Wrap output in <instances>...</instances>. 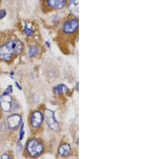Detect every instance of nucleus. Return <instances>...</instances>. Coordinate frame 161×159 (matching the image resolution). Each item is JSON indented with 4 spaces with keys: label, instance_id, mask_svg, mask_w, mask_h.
<instances>
[{
    "label": "nucleus",
    "instance_id": "1",
    "mask_svg": "<svg viewBox=\"0 0 161 159\" xmlns=\"http://www.w3.org/2000/svg\"><path fill=\"white\" fill-rule=\"evenodd\" d=\"M79 27V21L77 17H74L64 21L62 26V31L65 34L71 35L77 32Z\"/></svg>",
    "mask_w": 161,
    "mask_h": 159
},
{
    "label": "nucleus",
    "instance_id": "2",
    "mask_svg": "<svg viewBox=\"0 0 161 159\" xmlns=\"http://www.w3.org/2000/svg\"><path fill=\"white\" fill-rule=\"evenodd\" d=\"M28 154L32 157H37L41 154L44 147L41 143L36 139L30 140L26 145Z\"/></svg>",
    "mask_w": 161,
    "mask_h": 159
},
{
    "label": "nucleus",
    "instance_id": "3",
    "mask_svg": "<svg viewBox=\"0 0 161 159\" xmlns=\"http://www.w3.org/2000/svg\"><path fill=\"white\" fill-rule=\"evenodd\" d=\"M45 121L52 130L56 131L59 129V123L54 116V113L50 109H46L44 113Z\"/></svg>",
    "mask_w": 161,
    "mask_h": 159
},
{
    "label": "nucleus",
    "instance_id": "4",
    "mask_svg": "<svg viewBox=\"0 0 161 159\" xmlns=\"http://www.w3.org/2000/svg\"><path fill=\"white\" fill-rule=\"evenodd\" d=\"M0 107L5 112H9L12 107V98L9 94H4L0 97Z\"/></svg>",
    "mask_w": 161,
    "mask_h": 159
},
{
    "label": "nucleus",
    "instance_id": "5",
    "mask_svg": "<svg viewBox=\"0 0 161 159\" xmlns=\"http://www.w3.org/2000/svg\"><path fill=\"white\" fill-rule=\"evenodd\" d=\"M10 50L14 55L19 54L23 49V45L18 40H12L6 43Z\"/></svg>",
    "mask_w": 161,
    "mask_h": 159
},
{
    "label": "nucleus",
    "instance_id": "6",
    "mask_svg": "<svg viewBox=\"0 0 161 159\" xmlns=\"http://www.w3.org/2000/svg\"><path fill=\"white\" fill-rule=\"evenodd\" d=\"M44 116L39 111L33 112L31 115V124L33 128H37L39 127L43 123Z\"/></svg>",
    "mask_w": 161,
    "mask_h": 159
},
{
    "label": "nucleus",
    "instance_id": "7",
    "mask_svg": "<svg viewBox=\"0 0 161 159\" xmlns=\"http://www.w3.org/2000/svg\"><path fill=\"white\" fill-rule=\"evenodd\" d=\"M7 122L10 128L12 130L16 129L21 123V117L17 114H14L8 118Z\"/></svg>",
    "mask_w": 161,
    "mask_h": 159
},
{
    "label": "nucleus",
    "instance_id": "8",
    "mask_svg": "<svg viewBox=\"0 0 161 159\" xmlns=\"http://www.w3.org/2000/svg\"><path fill=\"white\" fill-rule=\"evenodd\" d=\"M67 3V0H46V5L51 9L61 10L64 9Z\"/></svg>",
    "mask_w": 161,
    "mask_h": 159
},
{
    "label": "nucleus",
    "instance_id": "9",
    "mask_svg": "<svg viewBox=\"0 0 161 159\" xmlns=\"http://www.w3.org/2000/svg\"><path fill=\"white\" fill-rule=\"evenodd\" d=\"M13 55L14 54L6 44L0 47V59L5 61H8L11 59Z\"/></svg>",
    "mask_w": 161,
    "mask_h": 159
},
{
    "label": "nucleus",
    "instance_id": "10",
    "mask_svg": "<svg viewBox=\"0 0 161 159\" xmlns=\"http://www.w3.org/2000/svg\"><path fill=\"white\" fill-rule=\"evenodd\" d=\"M68 9L69 12L73 15L74 17H78V0H69Z\"/></svg>",
    "mask_w": 161,
    "mask_h": 159
},
{
    "label": "nucleus",
    "instance_id": "11",
    "mask_svg": "<svg viewBox=\"0 0 161 159\" xmlns=\"http://www.w3.org/2000/svg\"><path fill=\"white\" fill-rule=\"evenodd\" d=\"M58 152L61 157H67L71 153V147L69 144H64L60 146Z\"/></svg>",
    "mask_w": 161,
    "mask_h": 159
},
{
    "label": "nucleus",
    "instance_id": "12",
    "mask_svg": "<svg viewBox=\"0 0 161 159\" xmlns=\"http://www.w3.org/2000/svg\"><path fill=\"white\" fill-rule=\"evenodd\" d=\"M69 89L64 84H60L54 88V93L57 95H60L64 93H68Z\"/></svg>",
    "mask_w": 161,
    "mask_h": 159
},
{
    "label": "nucleus",
    "instance_id": "13",
    "mask_svg": "<svg viewBox=\"0 0 161 159\" xmlns=\"http://www.w3.org/2000/svg\"><path fill=\"white\" fill-rule=\"evenodd\" d=\"M39 52V49L36 46H31L29 51H28V54L30 57H34Z\"/></svg>",
    "mask_w": 161,
    "mask_h": 159
},
{
    "label": "nucleus",
    "instance_id": "14",
    "mask_svg": "<svg viewBox=\"0 0 161 159\" xmlns=\"http://www.w3.org/2000/svg\"><path fill=\"white\" fill-rule=\"evenodd\" d=\"M24 33L28 37H31L34 33V31L30 27H28V25H25L24 29Z\"/></svg>",
    "mask_w": 161,
    "mask_h": 159
},
{
    "label": "nucleus",
    "instance_id": "15",
    "mask_svg": "<svg viewBox=\"0 0 161 159\" xmlns=\"http://www.w3.org/2000/svg\"><path fill=\"white\" fill-rule=\"evenodd\" d=\"M6 15H7V11L3 9L0 10V19L4 18Z\"/></svg>",
    "mask_w": 161,
    "mask_h": 159
},
{
    "label": "nucleus",
    "instance_id": "16",
    "mask_svg": "<svg viewBox=\"0 0 161 159\" xmlns=\"http://www.w3.org/2000/svg\"><path fill=\"white\" fill-rule=\"evenodd\" d=\"M1 157H2V159H10V157L9 155H8L7 154H5L3 155Z\"/></svg>",
    "mask_w": 161,
    "mask_h": 159
},
{
    "label": "nucleus",
    "instance_id": "17",
    "mask_svg": "<svg viewBox=\"0 0 161 159\" xmlns=\"http://www.w3.org/2000/svg\"><path fill=\"white\" fill-rule=\"evenodd\" d=\"M46 45H47L48 47L50 48V47H51V43H50L48 41L46 43Z\"/></svg>",
    "mask_w": 161,
    "mask_h": 159
},
{
    "label": "nucleus",
    "instance_id": "18",
    "mask_svg": "<svg viewBox=\"0 0 161 159\" xmlns=\"http://www.w3.org/2000/svg\"><path fill=\"white\" fill-rule=\"evenodd\" d=\"M78 85H79V83L78 82H77V83L76 84V91H78Z\"/></svg>",
    "mask_w": 161,
    "mask_h": 159
},
{
    "label": "nucleus",
    "instance_id": "19",
    "mask_svg": "<svg viewBox=\"0 0 161 159\" xmlns=\"http://www.w3.org/2000/svg\"><path fill=\"white\" fill-rule=\"evenodd\" d=\"M16 84L17 85V86L18 87V88L20 89V90H21V87H20V86H19V84H18L17 83V82H16Z\"/></svg>",
    "mask_w": 161,
    "mask_h": 159
}]
</instances>
